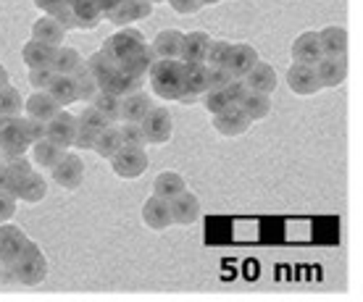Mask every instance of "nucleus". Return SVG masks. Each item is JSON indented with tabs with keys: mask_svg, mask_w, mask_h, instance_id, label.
Wrapping results in <instances>:
<instances>
[{
	"mask_svg": "<svg viewBox=\"0 0 363 302\" xmlns=\"http://www.w3.org/2000/svg\"><path fill=\"white\" fill-rule=\"evenodd\" d=\"M9 274L13 276V281L21 286H40L50 274V266H48V257L43 252V248L29 239L24 250L16 255V260L9 266Z\"/></svg>",
	"mask_w": 363,
	"mask_h": 302,
	"instance_id": "obj_1",
	"label": "nucleus"
},
{
	"mask_svg": "<svg viewBox=\"0 0 363 302\" xmlns=\"http://www.w3.org/2000/svg\"><path fill=\"white\" fill-rule=\"evenodd\" d=\"M147 82H150L155 98L177 100V95L182 92V61L155 58L153 66L147 69Z\"/></svg>",
	"mask_w": 363,
	"mask_h": 302,
	"instance_id": "obj_2",
	"label": "nucleus"
},
{
	"mask_svg": "<svg viewBox=\"0 0 363 302\" xmlns=\"http://www.w3.org/2000/svg\"><path fill=\"white\" fill-rule=\"evenodd\" d=\"M29 137L24 132V116H0V161L27 156Z\"/></svg>",
	"mask_w": 363,
	"mask_h": 302,
	"instance_id": "obj_3",
	"label": "nucleus"
},
{
	"mask_svg": "<svg viewBox=\"0 0 363 302\" xmlns=\"http://www.w3.org/2000/svg\"><path fill=\"white\" fill-rule=\"evenodd\" d=\"M145 42H147V40H145V35H143L140 29L121 27L118 32H113L111 37H106V40H103L100 53L106 55V58H111V61L118 66L124 58H129L132 53H137V50L145 45Z\"/></svg>",
	"mask_w": 363,
	"mask_h": 302,
	"instance_id": "obj_4",
	"label": "nucleus"
},
{
	"mask_svg": "<svg viewBox=\"0 0 363 302\" xmlns=\"http://www.w3.org/2000/svg\"><path fill=\"white\" fill-rule=\"evenodd\" d=\"M111 163V171L118 176V179H140V176L147 171V165H150V158H147L145 147H132V145H121L118 147V153L108 161Z\"/></svg>",
	"mask_w": 363,
	"mask_h": 302,
	"instance_id": "obj_5",
	"label": "nucleus"
},
{
	"mask_svg": "<svg viewBox=\"0 0 363 302\" xmlns=\"http://www.w3.org/2000/svg\"><path fill=\"white\" fill-rule=\"evenodd\" d=\"M143 134H145L147 145H166L174 137V116L172 110L164 105H153L145 113V119L140 121Z\"/></svg>",
	"mask_w": 363,
	"mask_h": 302,
	"instance_id": "obj_6",
	"label": "nucleus"
},
{
	"mask_svg": "<svg viewBox=\"0 0 363 302\" xmlns=\"http://www.w3.org/2000/svg\"><path fill=\"white\" fill-rule=\"evenodd\" d=\"M50 179H53L61 190L66 192H74V190H79L84 182V163L82 158L72 153V150H66L64 158L58 161V163L50 168Z\"/></svg>",
	"mask_w": 363,
	"mask_h": 302,
	"instance_id": "obj_7",
	"label": "nucleus"
},
{
	"mask_svg": "<svg viewBox=\"0 0 363 302\" xmlns=\"http://www.w3.org/2000/svg\"><path fill=\"white\" fill-rule=\"evenodd\" d=\"M287 87H290L292 95H298V98H311V95H316L321 92V84H318V76H316V66L313 64H295L287 69Z\"/></svg>",
	"mask_w": 363,
	"mask_h": 302,
	"instance_id": "obj_8",
	"label": "nucleus"
},
{
	"mask_svg": "<svg viewBox=\"0 0 363 302\" xmlns=\"http://www.w3.org/2000/svg\"><path fill=\"white\" fill-rule=\"evenodd\" d=\"M29 242L27 231L21 229V226H13L11 221L6 223H0V266L9 268L16 255L24 250V245Z\"/></svg>",
	"mask_w": 363,
	"mask_h": 302,
	"instance_id": "obj_9",
	"label": "nucleus"
},
{
	"mask_svg": "<svg viewBox=\"0 0 363 302\" xmlns=\"http://www.w3.org/2000/svg\"><path fill=\"white\" fill-rule=\"evenodd\" d=\"M74 134H77V116H74L72 110L61 108L53 119L45 121V137L50 142H55V145L69 150L74 145Z\"/></svg>",
	"mask_w": 363,
	"mask_h": 302,
	"instance_id": "obj_10",
	"label": "nucleus"
},
{
	"mask_svg": "<svg viewBox=\"0 0 363 302\" xmlns=\"http://www.w3.org/2000/svg\"><path fill=\"white\" fill-rule=\"evenodd\" d=\"M316 76L321 90H337L340 84L347 79V58H332V55H321L316 64Z\"/></svg>",
	"mask_w": 363,
	"mask_h": 302,
	"instance_id": "obj_11",
	"label": "nucleus"
},
{
	"mask_svg": "<svg viewBox=\"0 0 363 302\" xmlns=\"http://www.w3.org/2000/svg\"><path fill=\"white\" fill-rule=\"evenodd\" d=\"M169 211H172V223H177V226H192V223H198L200 216H203L198 194L190 192V190H184L179 197H174V200L169 202Z\"/></svg>",
	"mask_w": 363,
	"mask_h": 302,
	"instance_id": "obj_12",
	"label": "nucleus"
},
{
	"mask_svg": "<svg viewBox=\"0 0 363 302\" xmlns=\"http://www.w3.org/2000/svg\"><path fill=\"white\" fill-rule=\"evenodd\" d=\"M213 129H216L221 137H242L247 129H250V121H247V116L242 113V108L240 105H229V108H224L221 113H216L213 116Z\"/></svg>",
	"mask_w": 363,
	"mask_h": 302,
	"instance_id": "obj_13",
	"label": "nucleus"
},
{
	"mask_svg": "<svg viewBox=\"0 0 363 302\" xmlns=\"http://www.w3.org/2000/svg\"><path fill=\"white\" fill-rule=\"evenodd\" d=\"M258 61H261V55H258L255 45H250V42H232V47H229V58H227V69L232 76L242 79Z\"/></svg>",
	"mask_w": 363,
	"mask_h": 302,
	"instance_id": "obj_14",
	"label": "nucleus"
},
{
	"mask_svg": "<svg viewBox=\"0 0 363 302\" xmlns=\"http://www.w3.org/2000/svg\"><path fill=\"white\" fill-rule=\"evenodd\" d=\"M318 45H321V55L347 58V45H350L347 29L340 24H329V27L318 29Z\"/></svg>",
	"mask_w": 363,
	"mask_h": 302,
	"instance_id": "obj_15",
	"label": "nucleus"
},
{
	"mask_svg": "<svg viewBox=\"0 0 363 302\" xmlns=\"http://www.w3.org/2000/svg\"><path fill=\"white\" fill-rule=\"evenodd\" d=\"M143 223H145L150 231H166L172 223V211H169V202L161 200V197H155L150 194L145 202H143Z\"/></svg>",
	"mask_w": 363,
	"mask_h": 302,
	"instance_id": "obj_16",
	"label": "nucleus"
},
{
	"mask_svg": "<svg viewBox=\"0 0 363 302\" xmlns=\"http://www.w3.org/2000/svg\"><path fill=\"white\" fill-rule=\"evenodd\" d=\"M242 82L250 92H258V95H274L277 90V71H274L272 64H266V61H258V64L250 69V71L242 76Z\"/></svg>",
	"mask_w": 363,
	"mask_h": 302,
	"instance_id": "obj_17",
	"label": "nucleus"
},
{
	"mask_svg": "<svg viewBox=\"0 0 363 302\" xmlns=\"http://www.w3.org/2000/svg\"><path fill=\"white\" fill-rule=\"evenodd\" d=\"M208 45H211L208 32H203V29L187 32V35L182 37L179 61L182 64H203V61H206V53H208Z\"/></svg>",
	"mask_w": 363,
	"mask_h": 302,
	"instance_id": "obj_18",
	"label": "nucleus"
},
{
	"mask_svg": "<svg viewBox=\"0 0 363 302\" xmlns=\"http://www.w3.org/2000/svg\"><path fill=\"white\" fill-rule=\"evenodd\" d=\"M292 61L295 64H316L318 58H321V45H318V32L313 29H306V32H300L295 40H292Z\"/></svg>",
	"mask_w": 363,
	"mask_h": 302,
	"instance_id": "obj_19",
	"label": "nucleus"
},
{
	"mask_svg": "<svg viewBox=\"0 0 363 302\" xmlns=\"http://www.w3.org/2000/svg\"><path fill=\"white\" fill-rule=\"evenodd\" d=\"M72 6L74 13V29H82V32H92L100 27L103 13H100L98 0H66Z\"/></svg>",
	"mask_w": 363,
	"mask_h": 302,
	"instance_id": "obj_20",
	"label": "nucleus"
},
{
	"mask_svg": "<svg viewBox=\"0 0 363 302\" xmlns=\"http://www.w3.org/2000/svg\"><path fill=\"white\" fill-rule=\"evenodd\" d=\"M32 40H37V42H45V45H50V47H58V45H64L66 29L61 27L53 16L40 13V16L32 21Z\"/></svg>",
	"mask_w": 363,
	"mask_h": 302,
	"instance_id": "obj_21",
	"label": "nucleus"
},
{
	"mask_svg": "<svg viewBox=\"0 0 363 302\" xmlns=\"http://www.w3.org/2000/svg\"><path fill=\"white\" fill-rule=\"evenodd\" d=\"M64 153H66V147L55 145V142H50L48 137L37 139V142L29 145V156H32L29 161H32V165H35V168H45V171H50V168L64 158Z\"/></svg>",
	"mask_w": 363,
	"mask_h": 302,
	"instance_id": "obj_22",
	"label": "nucleus"
},
{
	"mask_svg": "<svg viewBox=\"0 0 363 302\" xmlns=\"http://www.w3.org/2000/svg\"><path fill=\"white\" fill-rule=\"evenodd\" d=\"M182 37H184V32H179V29H161V32L153 37V42H150V50H153L155 58L179 61Z\"/></svg>",
	"mask_w": 363,
	"mask_h": 302,
	"instance_id": "obj_23",
	"label": "nucleus"
},
{
	"mask_svg": "<svg viewBox=\"0 0 363 302\" xmlns=\"http://www.w3.org/2000/svg\"><path fill=\"white\" fill-rule=\"evenodd\" d=\"M58 110H61V105H58L45 90H35L27 100H24V113H27L29 119L43 121V124L53 119Z\"/></svg>",
	"mask_w": 363,
	"mask_h": 302,
	"instance_id": "obj_24",
	"label": "nucleus"
},
{
	"mask_svg": "<svg viewBox=\"0 0 363 302\" xmlns=\"http://www.w3.org/2000/svg\"><path fill=\"white\" fill-rule=\"evenodd\" d=\"M153 108V100H150V95H145L143 90L132 92L127 98H121V108H118V121H140L145 119V113Z\"/></svg>",
	"mask_w": 363,
	"mask_h": 302,
	"instance_id": "obj_25",
	"label": "nucleus"
},
{
	"mask_svg": "<svg viewBox=\"0 0 363 302\" xmlns=\"http://www.w3.org/2000/svg\"><path fill=\"white\" fill-rule=\"evenodd\" d=\"M184 190H187V182H184V176L177 174V171H161V174L153 179V194L166 202H172L174 197H179Z\"/></svg>",
	"mask_w": 363,
	"mask_h": 302,
	"instance_id": "obj_26",
	"label": "nucleus"
},
{
	"mask_svg": "<svg viewBox=\"0 0 363 302\" xmlns=\"http://www.w3.org/2000/svg\"><path fill=\"white\" fill-rule=\"evenodd\" d=\"M45 92L61 105V108L77 103V84H74L72 74H53V79H50V84L45 87Z\"/></svg>",
	"mask_w": 363,
	"mask_h": 302,
	"instance_id": "obj_27",
	"label": "nucleus"
},
{
	"mask_svg": "<svg viewBox=\"0 0 363 302\" xmlns=\"http://www.w3.org/2000/svg\"><path fill=\"white\" fill-rule=\"evenodd\" d=\"M182 90L203 95L208 90V66L206 64H182Z\"/></svg>",
	"mask_w": 363,
	"mask_h": 302,
	"instance_id": "obj_28",
	"label": "nucleus"
},
{
	"mask_svg": "<svg viewBox=\"0 0 363 302\" xmlns=\"http://www.w3.org/2000/svg\"><path fill=\"white\" fill-rule=\"evenodd\" d=\"M240 108H242V113L247 116V121L250 124H255V121H264L272 116V95H258V92H247L245 98H242V103H240Z\"/></svg>",
	"mask_w": 363,
	"mask_h": 302,
	"instance_id": "obj_29",
	"label": "nucleus"
},
{
	"mask_svg": "<svg viewBox=\"0 0 363 302\" xmlns=\"http://www.w3.org/2000/svg\"><path fill=\"white\" fill-rule=\"evenodd\" d=\"M124 145L121 142V134H118V127L108 124V127L98 132V137H95V145H92V153L100 158V161H111V158L118 153V147Z\"/></svg>",
	"mask_w": 363,
	"mask_h": 302,
	"instance_id": "obj_30",
	"label": "nucleus"
},
{
	"mask_svg": "<svg viewBox=\"0 0 363 302\" xmlns=\"http://www.w3.org/2000/svg\"><path fill=\"white\" fill-rule=\"evenodd\" d=\"M143 82H145L143 76H132V74H124L121 69H116L113 76H111L100 90L111 92V95H116V98H127V95H132V92L143 90Z\"/></svg>",
	"mask_w": 363,
	"mask_h": 302,
	"instance_id": "obj_31",
	"label": "nucleus"
},
{
	"mask_svg": "<svg viewBox=\"0 0 363 302\" xmlns=\"http://www.w3.org/2000/svg\"><path fill=\"white\" fill-rule=\"evenodd\" d=\"M6 163H9V184H6V190H9L13 197H18V190L24 187L29 174L35 171V165H32V161H29L27 156L11 158V161H6Z\"/></svg>",
	"mask_w": 363,
	"mask_h": 302,
	"instance_id": "obj_32",
	"label": "nucleus"
},
{
	"mask_svg": "<svg viewBox=\"0 0 363 302\" xmlns=\"http://www.w3.org/2000/svg\"><path fill=\"white\" fill-rule=\"evenodd\" d=\"M153 61H155V55H153V50H150V42H145L137 53L124 58V61L118 64V69L124 74H132V76H143V79H145V74H147V69L153 66Z\"/></svg>",
	"mask_w": 363,
	"mask_h": 302,
	"instance_id": "obj_33",
	"label": "nucleus"
},
{
	"mask_svg": "<svg viewBox=\"0 0 363 302\" xmlns=\"http://www.w3.org/2000/svg\"><path fill=\"white\" fill-rule=\"evenodd\" d=\"M45 197H48V182L43 179V174L35 168V171L29 174L27 182H24V187L18 190L16 200L27 202V205H37V202H43Z\"/></svg>",
	"mask_w": 363,
	"mask_h": 302,
	"instance_id": "obj_34",
	"label": "nucleus"
},
{
	"mask_svg": "<svg viewBox=\"0 0 363 302\" xmlns=\"http://www.w3.org/2000/svg\"><path fill=\"white\" fill-rule=\"evenodd\" d=\"M84 66H87V71H90V76L95 79V84H98V87H103V84L108 82L111 76H113V71L118 69V66L113 64L111 58H106L100 50H95L90 58H84Z\"/></svg>",
	"mask_w": 363,
	"mask_h": 302,
	"instance_id": "obj_35",
	"label": "nucleus"
},
{
	"mask_svg": "<svg viewBox=\"0 0 363 302\" xmlns=\"http://www.w3.org/2000/svg\"><path fill=\"white\" fill-rule=\"evenodd\" d=\"M55 47L45 45V42H37V40H29L21 47V61L27 64V69H37V66H50V58H53Z\"/></svg>",
	"mask_w": 363,
	"mask_h": 302,
	"instance_id": "obj_36",
	"label": "nucleus"
},
{
	"mask_svg": "<svg viewBox=\"0 0 363 302\" xmlns=\"http://www.w3.org/2000/svg\"><path fill=\"white\" fill-rule=\"evenodd\" d=\"M84 58L74 47L69 45H58L53 50V58H50V69L53 74H74L77 71V66L82 64Z\"/></svg>",
	"mask_w": 363,
	"mask_h": 302,
	"instance_id": "obj_37",
	"label": "nucleus"
},
{
	"mask_svg": "<svg viewBox=\"0 0 363 302\" xmlns=\"http://www.w3.org/2000/svg\"><path fill=\"white\" fill-rule=\"evenodd\" d=\"M90 105L98 110L100 116L108 121V124H116V121H118L121 98H116V95H111V92H106V90H98V92H95V98L90 100Z\"/></svg>",
	"mask_w": 363,
	"mask_h": 302,
	"instance_id": "obj_38",
	"label": "nucleus"
},
{
	"mask_svg": "<svg viewBox=\"0 0 363 302\" xmlns=\"http://www.w3.org/2000/svg\"><path fill=\"white\" fill-rule=\"evenodd\" d=\"M72 76H74V84H77V100L90 103L92 98H95V92H98L100 87L95 84V79L90 76L87 66H84V61L79 66H77V71H74Z\"/></svg>",
	"mask_w": 363,
	"mask_h": 302,
	"instance_id": "obj_39",
	"label": "nucleus"
},
{
	"mask_svg": "<svg viewBox=\"0 0 363 302\" xmlns=\"http://www.w3.org/2000/svg\"><path fill=\"white\" fill-rule=\"evenodd\" d=\"M21 108H24V98L18 95L13 84H6L0 90V116H18Z\"/></svg>",
	"mask_w": 363,
	"mask_h": 302,
	"instance_id": "obj_40",
	"label": "nucleus"
},
{
	"mask_svg": "<svg viewBox=\"0 0 363 302\" xmlns=\"http://www.w3.org/2000/svg\"><path fill=\"white\" fill-rule=\"evenodd\" d=\"M198 105H203L211 116H216V113H221L224 108H229V100H227V95H224V90H218V87H208V90L200 95Z\"/></svg>",
	"mask_w": 363,
	"mask_h": 302,
	"instance_id": "obj_41",
	"label": "nucleus"
},
{
	"mask_svg": "<svg viewBox=\"0 0 363 302\" xmlns=\"http://www.w3.org/2000/svg\"><path fill=\"white\" fill-rule=\"evenodd\" d=\"M103 18H108L113 27H132L135 24V13H132V0H118L116 6L106 13Z\"/></svg>",
	"mask_w": 363,
	"mask_h": 302,
	"instance_id": "obj_42",
	"label": "nucleus"
},
{
	"mask_svg": "<svg viewBox=\"0 0 363 302\" xmlns=\"http://www.w3.org/2000/svg\"><path fill=\"white\" fill-rule=\"evenodd\" d=\"M229 47H232V42H229V40H211L208 53H206V61H203V64L208 66V69H216V66H227Z\"/></svg>",
	"mask_w": 363,
	"mask_h": 302,
	"instance_id": "obj_43",
	"label": "nucleus"
},
{
	"mask_svg": "<svg viewBox=\"0 0 363 302\" xmlns=\"http://www.w3.org/2000/svg\"><path fill=\"white\" fill-rule=\"evenodd\" d=\"M118 134H121V142L132 147H145V134H143V127L135 124V121H121L118 127Z\"/></svg>",
	"mask_w": 363,
	"mask_h": 302,
	"instance_id": "obj_44",
	"label": "nucleus"
},
{
	"mask_svg": "<svg viewBox=\"0 0 363 302\" xmlns=\"http://www.w3.org/2000/svg\"><path fill=\"white\" fill-rule=\"evenodd\" d=\"M77 127L90 129V132H95V134H98V132H103V129L108 127V121L103 119V116H100V113L92 108V105H87V108H84L82 113L77 116Z\"/></svg>",
	"mask_w": 363,
	"mask_h": 302,
	"instance_id": "obj_45",
	"label": "nucleus"
},
{
	"mask_svg": "<svg viewBox=\"0 0 363 302\" xmlns=\"http://www.w3.org/2000/svg\"><path fill=\"white\" fill-rule=\"evenodd\" d=\"M221 90H224V95H227L229 105H240V103H242V98H245L247 92H250L245 87V82H242V79H237V76H232V79H229V82L224 84Z\"/></svg>",
	"mask_w": 363,
	"mask_h": 302,
	"instance_id": "obj_46",
	"label": "nucleus"
},
{
	"mask_svg": "<svg viewBox=\"0 0 363 302\" xmlns=\"http://www.w3.org/2000/svg\"><path fill=\"white\" fill-rule=\"evenodd\" d=\"M48 16H53L61 27L69 32V29H74V13H72V6L66 3V0H61V3H55L53 8L48 11Z\"/></svg>",
	"mask_w": 363,
	"mask_h": 302,
	"instance_id": "obj_47",
	"label": "nucleus"
},
{
	"mask_svg": "<svg viewBox=\"0 0 363 302\" xmlns=\"http://www.w3.org/2000/svg\"><path fill=\"white\" fill-rule=\"evenodd\" d=\"M53 79V69L50 66H37V69H29V84L35 90H45Z\"/></svg>",
	"mask_w": 363,
	"mask_h": 302,
	"instance_id": "obj_48",
	"label": "nucleus"
},
{
	"mask_svg": "<svg viewBox=\"0 0 363 302\" xmlns=\"http://www.w3.org/2000/svg\"><path fill=\"white\" fill-rule=\"evenodd\" d=\"M16 205L18 200L9 190H0V223H6V221H11L16 216Z\"/></svg>",
	"mask_w": 363,
	"mask_h": 302,
	"instance_id": "obj_49",
	"label": "nucleus"
},
{
	"mask_svg": "<svg viewBox=\"0 0 363 302\" xmlns=\"http://www.w3.org/2000/svg\"><path fill=\"white\" fill-rule=\"evenodd\" d=\"M166 3H169L174 13H179V16H192V13H198V11L203 8L200 0H166Z\"/></svg>",
	"mask_w": 363,
	"mask_h": 302,
	"instance_id": "obj_50",
	"label": "nucleus"
},
{
	"mask_svg": "<svg viewBox=\"0 0 363 302\" xmlns=\"http://www.w3.org/2000/svg\"><path fill=\"white\" fill-rule=\"evenodd\" d=\"M95 132H90V129H82V127H77V134H74V145L77 150H92V145H95Z\"/></svg>",
	"mask_w": 363,
	"mask_h": 302,
	"instance_id": "obj_51",
	"label": "nucleus"
},
{
	"mask_svg": "<svg viewBox=\"0 0 363 302\" xmlns=\"http://www.w3.org/2000/svg\"><path fill=\"white\" fill-rule=\"evenodd\" d=\"M232 79V74H229L227 66H216V69H208V87H224V84Z\"/></svg>",
	"mask_w": 363,
	"mask_h": 302,
	"instance_id": "obj_52",
	"label": "nucleus"
},
{
	"mask_svg": "<svg viewBox=\"0 0 363 302\" xmlns=\"http://www.w3.org/2000/svg\"><path fill=\"white\" fill-rule=\"evenodd\" d=\"M24 132H27L29 142H37V139L45 137V124L37 119H29V116H24Z\"/></svg>",
	"mask_w": 363,
	"mask_h": 302,
	"instance_id": "obj_53",
	"label": "nucleus"
},
{
	"mask_svg": "<svg viewBox=\"0 0 363 302\" xmlns=\"http://www.w3.org/2000/svg\"><path fill=\"white\" fill-rule=\"evenodd\" d=\"M155 3H150V0H132V13H135V21H140V18H147L150 13H153Z\"/></svg>",
	"mask_w": 363,
	"mask_h": 302,
	"instance_id": "obj_54",
	"label": "nucleus"
},
{
	"mask_svg": "<svg viewBox=\"0 0 363 302\" xmlns=\"http://www.w3.org/2000/svg\"><path fill=\"white\" fill-rule=\"evenodd\" d=\"M200 95H195V92H187L182 90L179 95H177V103H182V105H198Z\"/></svg>",
	"mask_w": 363,
	"mask_h": 302,
	"instance_id": "obj_55",
	"label": "nucleus"
},
{
	"mask_svg": "<svg viewBox=\"0 0 363 302\" xmlns=\"http://www.w3.org/2000/svg\"><path fill=\"white\" fill-rule=\"evenodd\" d=\"M32 3H35V6H37L40 11H43V13H48V11L53 8L55 3H61V0H32Z\"/></svg>",
	"mask_w": 363,
	"mask_h": 302,
	"instance_id": "obj_56",
	"label": "nucleus"
},
{
	"mask_svg": "<svg viewBox=\"0 0 363 302\" xmlns=\"http://www.w3.org/2000/svg\"><path fill=\"white\" fill-rule=\"evenodd\" d=\"M6 184H9V163L0 161V190H6Z\"/></svg>",
	"mask_w": 363,
	"mask_h": 302,
	"instance_id": "obj_57",
	"label": "nucleus"
},
{
	"mask_svg": "<svg viewBox=\"0 0 363 302\" xmlns=\"http://www.w3.org/2000/svg\"><path fill=\"white\" fill-rule=\"evenodd\" d=\"M118 0H98V6H100V13H103V16H106V13H108L111 8H113V6H116Z\"/></svg>",
	"mask_w": 363,
	"mask_h": 302,
	"instance_id": "obj_58",
	"label": "nucleus"
},
{
	"mask_svg": "<svg viewBox=\"0 0 363 302\" xmlns=\"http://www.w3.org/2000/svg\"><path fill=\"white\" fill-rule=\"evenodd\" d=\"M6 84H11V76H9V69L0 64V90L6 87Z\"/></svg>",
	"mask_w": 363,
	"mask_h": 302,
	"instance_id": "obj_59",
	"label": "nucleus"
},
{
	"mask_svg": "<svg viewBox=\"0 0 363 302\" xmlns=\"http://www.w3.org/2000/svg\"><path fill=\"white\" fill-rule=\"evenodd\" d=\"M200 3H203V6H218L221 0H200Z\"/></svg>",
	"mask_w": 363,
	"mask_h": 302,
	"instance_id": "obj_60",
	"label": "nucleus"
},
{
	"mask_svg": "<svg viewBox=\"0 0 363 302\" xmlns=\"http://www.w3.org/2000/svg\"><path fill=\"white\" fill-rule=\"evenodd\" d=\"M150 3H166V0H150Z\"/></svg>",
	"mask_w": 363,
	"mask_h": 302,
	"instance_id": "obj_61",
	"label": "nucleus"
}]
</instances>
